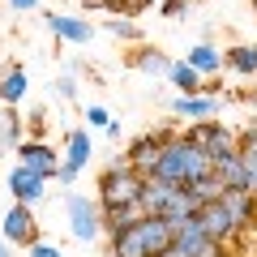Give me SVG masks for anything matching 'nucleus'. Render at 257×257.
<instances>
[{"instance_id": "f257e3e1", "label": "nucleus", "mask_w": 257, "mask_h": 257, "mask_svg": "<svg viewBox=\"0 0 257 257\" xmlns=\"http://www.w3.org/2000/svg\"><path fill=\"white\" fill-rule=\"evenodd\" d=\"M214 172V159L206 150H197L184 133H172L163 138V150H159V163L146 180H159V184H172V189H184L189 180H202V176Z\"/></svg>"}, {"instance_id": "f03ea898", "label": "nucleus", "mask_w": 257, "mask_h": 257, "mask_svg": "<svg viewBox=\"0 0 257 257\" xmlns=\"http://www.w3.org/2000/svg\"><path fill=\"white\" fill-rule=\"evenodd\" d=\"M172 248V227L163 219H138L111 231V257H163Z\"/></svg>"}, {"instance_id": "7ed1b4c3", "label": "nucleus", "mask_w": 257, "mask_h": 257, "mask_svg": "<svg viewBox=\"0 0 257 257\" xmlns=\"http://www.w3.org/2000/svg\"><path fill=\"white\" fill-rule=\"evenodd\" d=\"M142 184H146V176L133 172V167L124 163V155L111 159V163L103 167V176H99V210L103 214L107 210H133L138 197H142Z\"/></svg>"}, {"instance_id": "20e7f679", "label": "nucleus", "mask_w": 257, "mask_h": 257, "mask_svg": "<svg viewBox=\"0 0 257 257\" xmlns=\"http://www.w3.org/2000/svg\"><path fill=\"white\" fill-rule=\"evenodd\" d=\"M64 214H69V231H73L82 244H94V240L103 236V210L99 202H90V197H82V193H64Z\"/></svg>"}, {"instance_id": "39448f33", "label": "nucleus", "mask_w": 257, "mask_h": 257, "mask_svg": "<svg viewBox=\"0 0 257 257\" xmlns=\"http://www.w3.org/2000/svg\"><path fill=\"white\" fill-rule=\"evenodd\" d=\"M0 240L9 248H30L39 240V219H35V210L30 206H22V202H13L9 210L0 214Z\"/></svg>"}, {"instance_id": "423d86ee", "label": "nucleus", "mask_w": 257, "mask_h": 257, "mask_svg": "<svg viewBox=\"0 0 257 257\" xmlns=\"http://www.w3.org/2000/svg\"><path fill=\"white\" fill-rule=\"evenodd\" d=\"M184 138H189L197 150H206L210 159H219V155H231V150L240 146V138L231 133V128H223L219 120H197V124H193L189 133H184Z\"/></svg>"}, {"instance_id": "0eeeda50", "label": "nucleus", "mask_w": 257, "mask_h": 257, "mask_svg": "<svg viewBox=\"0 0 257 257\" xmlns=\"http://www.w3.org/2000/svg\"><path fill=\"white\" fill-rule=\"evenodd\" d=\"M18 163L26 167V172L43 176V180H52V176H56V167H60V159H56V150L47 146V142H39V138H26V142L18 146Z\"/></svg>"}, {"instance_id": "6e6552de", "label": "nucleus", "mask_w": 257, "mask_h": 257, "mask_svg": "<svg viewBox=\"0 0 257 257\" xmlns=\"http://www.w3.org/2000/svg\"><path fill=\"white\" fill-rule=\"evenodd\" d=\"M9 193H13V202H22V206L35 210V206L47 197V180H43V176H35V172H26L22 163H13L9 167Z\"/></svg>"}, {"instance_id": "1a4fd4ad", "label": "nucleus", "mask_w": 257, "mask_h": 257, "mask_svg": "<svg viewBox=\"0 0 257 257\" xmlns=\"http://www.w3.org/2000/svg\"><path fill=\"white\" fill-rule=\"evenodd\" d=\"M193 219H197V227H202V236L210 240V244H227V240L236 236V223H231V214L223 210V202L202 206V210L193 214Z\"/></svg>"}, {"instance_id": "9d476101", "label": "nucleus", "mask_w": 257, "mask_h": 257, "mask_svg": "<svg viewBox=\"0 0 257 257\" xmlns=\"http://www.w3.org/2000/svg\"><path fill=\"white\" fill-rule=\"evenodd\" d=\"M159 150H163V138H159V133H142L138 142H128L124 163L133 167V172L150 176V172H155V163H159Z\"/></svg>"}, {"instance_id": "9b49d317", "label": "nucleus", "mask_w": 257, "mask_h": 257, "mask_svg": "<svg viewBox=\"0 0 257 257\" xmlns=\"http://www.w3.org/2000/svg\"><path fill=\"white\" fill-rule=\"evenodd\" d=\"M167 107L176 111V116H184V120H214V111H219V99L214 94H176Z\"/></svg>"}, {"instance_id": "f8f14e48", "label": "nucleus", "mask_w": 257, "mask_h": 257, "mask_svg": "<svg viewBox=\"0 0 257 257\" xmlns=\"http://www.w3.org/2000/svg\"><path fill=\"white\" fill-rule=\"evenodd\" d=\"M172 197H176V189H172V184L146 180V184H142V197H138L142 219H163V214H167V206H172Z\"/></svg>"}, {"instance_id": "ddd939ff", "label": "nucleus", "mask_w": 257, "mask_h": 257, "mask_svg": "<svg viewBox=\"0 0 257 257\" xmlns=\"http://www.w3.org/2000/svg\"><path fill=\"white\" fill-rule=\"evenodd\" d=\"M219 202H223V210L231 214V223H236V236L257 219V197H248V193H240V189H223Z\"/></svg>"}, {"instance_id": "4468645a", "label": "nucleus", "mask_w": 257, "mask_h": 257, "mask_svg": "<svg viewBox=\"0 0 257 257\" xmlns=\"http://www.w3.org/2000/svg\"><path fill=\"white\" fill-rule=\"evenodd\" d=\"M47 30H52L56 39H64V43H90L94 39V26L82 18H64V13H47Z\"/></svg>"}, {"instance_id": "2eb2a0df", "label": "nucleus", "mask_w": 257, "mask_h": 257, "mask_svg": "<svg viewBox=\"0 0 257 257\" xmlns=\"http://www.w3.org/2000/svg\"><path fill=\"white\" fill-rule=\"evenodd\" d=\"M26 86H30V77H26L22 64H5V69H0V103H5V107H18V103L26 99Z\"/></svg>"}, {"instance_id": "dca6fc26", "label": "nucleus", "mask_w": 257, "mask_h": 257, "mask_svg": "<svg viewBox=\"0 0 257 257\" xmlns=\"http://www.w3.org/2000/svg\"><path fill=\"white\" fill-rule=\"evenodd\" d=\"M184 64H193L202 77H214V73L223 69V52H219L214 43H193L189 56H184Z\"/></svg>"}, {"instance_id": "f3484780", "label": "nucleus", "mask_w": 257, "mask_h": 257, "mask_svg": "<svg viewBox=\"0 0 257 257\" xmlns=\"http://www.w3.org/2000/svg\"><path fill=\"white\" fill-rule=\"evenodd\" d=\"M90 155H94V142H90V133L73 128V133L64 138V163L73 167V172H82V167L90 163Z\"/></svg>"}, {"instance_id": "a211bd4d", "label": "nucleus", "mask_w": 257, "mask_h": 257, "mask_svg": "<svg viewBox=\"0 0 257 257\" xmlns=\"http://www.w3.org/2000/svg\"><path fill=\"white\" fill-rule=\"evenodd\" d=\"M223 64L236 77H257V43H236L231 52H223Z\"/></svg>"}, {"instance_id": "6ab92c4d", "label": "nucleus", "mask_w": 257, "mask_h": 257, "mask_svg": "<svg viewBox=\"0 0 257 257\" xmlns=\"http://www.w3.org/2000/svg\"><path fill=\"white\" fill-rule=\"evenodd\" d=\"M184 193H189V202L202 210V206H210V202H219V193H223V184H219V176H202V180H189L184 184Z\"/></svg>"}, {"instance_id": "aec40b11", "label": "nucleus", "mask_w": 257, "mask_h": 257, "mask_svg": "<svg viewBox=\"0 0 257 257\" xmlns=\"http://www.w3.org/2000/svg\"><path fill=\"white\" fill-rule=\"evenodd\" d=\"M167 82H172L180 94H202V73H197L193 64H184V60H172V69H167Z\"/></svg>"}, {"instance_id": "412c9836", "label": "nucleus", "mask_w": 257, "mask_h": 257, "mask_svg": "<svg viewBox=\"0 0 257 257\" xmlns=\"http://www.w3.org/2000/svg\"><path fill=\"white\" fill-rule=\"evenodd\" d=\"M133 69H138V73H146V77H167L172 60H167L159 47H142V52L133 56Z\"/></svg>"}, {"instance_id": "4be33fe9", "label": "nucleus", "mask_w": 257, "mask_h": 257, "mask_svg": "<svg viewBox=\"0 0 257 257\" xmlns=\"http://www.w3.org/2000/svg\"><path fill=\"white\" fill-rule=\"evenodd\" d=\"M22 146V120L13 107L0 111V150H18Z\"/></svg>"}, {"instance_id": "5701e85b", "label": "nucleus", "mask_w": 257, "mask_h": 257, "mask_svg": "<svg viewBox=\"0 0 257 257\" xmlns=\"http://www.w3.org/2000/svg\"><path fill=\"white\" fill-rule=\"evenodd\" d=\"M107 30H111L116 39H142V26H138L133 18H107Z\"/></svg>"}, {"instance_id": "b1692460", "label": "nucleus", "mask_w": 257, "mask_h": 257, "mask_svg": "<svg viewBox=\"0 0 257 257\" xmlns=\"http://www.w3.org/2000/svg\"><path fill=\"white\" fill-rule=\"evenodd\" d=\"M193 5H202V0H163V9H159V13H163L167 22H176V18H189Z\"/></svg>"}, {"instance_id": "393cba45", "label": "nucleus", "mask_w": 257, "mask_h": 257, "mask_svg": "<svg viewBox=\"0 0 257 257\" xmlns=\"http://www.w3.org/2000/svg\"><path fill=\"white\" fill-rule=\"evenodd\" d=\"M26 257H64L60 244H52V240H35V244L26 248Z\"/></svg>"}, {"instance_id": "a878e982", "label": "nucleus", "mask_w": 257, "mask_h": 257, "mask_svg": "<svg viewBox=\"0 0 257 257\" xmlns=\"http://www.w3.org/2000/svg\"><path fill=\"white\" fill-rule=\"evenodd\" d=\"M86 120H90L94 128H107V124H111V111H107V107H99V103H94V107H86Z\"/></svg>"}, {"instance_id": "bb28decb", "label": "nucleus", "mask_w": 257, "mask_h": 257, "mask_svg": "<svg viewBox=\"0 0 257 257\" xmlns=\"http://www.w3.org/2000/svg\"><path fill=\"white\" fill-rule=\"evenodd\" d=\"M56 94L60 99H77V82L73 77H56Z\"/></svg>"}, {"instance_id": "cd10ccee", "label": "nucleus", "mask_w": 257, "mask_h": 257, "mask_svg": "<svg viewBox=\"0 0 257 257\" xmlns=\"http://www.w3.org/2000/svg\"><path fill=\"white\" fill-rule=\"evenodd\" d=\"M52 180H60V184H64V193H69V189H73V180H77V172H73L69 163H60V167H56V176H52Z\"/></svg>"}, {"instance_id": "c85d7f7f", "label": "nucleus", "mask_w": 257, "mask_h": 257, "mask_svg": "<svg viewBox=\"0 0 257 257\" xmlns=\"http://www.w3.org/2000/svg\"><path fill=\"white\" fill-rule=\"evenodd\" d=\"M240 146H244V150H248V155H253V159H257V124H248V128H244V133H240Z\"/></svg>"}, {"instance_id": "c756f323", "label": "nucleus", "mask_w": 257, "mask_h": 257, "mask_svg": "<svg viewBox=\"0 0 257 257\" xmlns=\"http://www.w3.org/2000/svg\"><path fill=\"white\" fill-rule=\"evenodd\" d=\"M26 124H30V133H43V128H47V116H43V107H39V111H30V116H26Z\"/></svg>"}, {"instance_id": "7c9ffc66", "label": "nucleus", "mask_w": 257, "mask_h": 257, "mask_svg": "<svg viewBox=\"0 0 257 257\" xmlns=\"http://www.w3.org/2000/svg\"><path fill=\"white\" fill-rule=\"evenodd\" d=\"M35 5H39V0H9V9H18V13H30Z\"/></svg>"}, {"instance_id": "2f4dec72", "label": "nucleus", "mask_w": 257, "mask_h": 257, "mask_svg": "<svg viewBox=\"0 0 257 257\" xmlns=\"http://www.w3.org/2000/svg\"><path fill=\"white\" fill-rule=\"evenodd\" d=\"M146 5H155V0H128V13H142Z\"/></svg>"}, {"instance_id": "473e14b6", "label": "nucleus", "mask_w": 257, "mask_h": 257, "mask_svg": "<svg viewBox=\"0 0 257 257\" xmlns=\"http://www.w3.org/2000/svg\"><path fill=\"white\" fill-rule=\"evenodd\" d=\"M0 257H13V248H9V244H5V240H0Z\"/></svg>"}, {"instance_id": "72a5a7b5", "label": "nucleus", "mask_w": 257, "mask_h": 257, "mask_svg": "<svg viewBox=\"0 0 257 257\" xmlns=\"http://www.w3.org/2000/svg\"><path fill=\"white\" fill-rule=\"evenodd\" d=\"M163 257H176V253H172V248H167V253H163Z\"/></svg>"}, {"instance_id": "f704fd0d", "label": "nucleus", "mask_w": 257, "mask_h": 257, "mask_svg": "<svg viewBox=\"0 0 257 257\" xmlns=\"http://www.w3.org/2000/svg\"><path fill=\"white\" fill-rule=\"evenodd\" d=\"M253 9H257V0H253Z\"/></svg>"}, {"instance_id": "c9c22d12", "label": "nucleus", "mask_w": 257, "mask_h": 257, "mask_svg": "<svg viewBox=\"0 0 257 257\" xmlns=\"http://www.w3.org/2000/svg\"><path fill=\"white\" fill-rule=\"evenodd\" d=\"M223 257H231V253H223Z\"/></svg>"}]
</instances>
